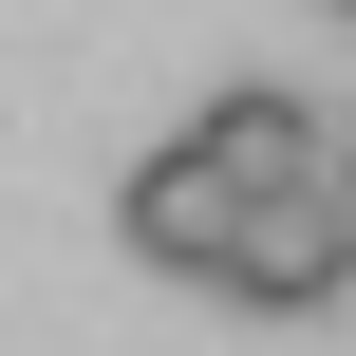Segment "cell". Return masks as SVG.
Segmentation results:
<instances>
[{
    "instance_id": "obj_1",
    "label": "cell",
    "mask_w": 356,
    "mask_h": 356,
    "mask_svg": "<svg viewBox=\"0 0 356 356\" xmlns=\"http://www.w3.org/2000/svg\"><path fill=\"white\" fill-rule=\"evenodd\" d=\"M188 150L225 169V207H319V169H338V113H319V94H282V75H225V94L188 113Z\"/></svg>"
},
{
    "instance_id": "obj_2",
    "label": "cell",
    "mask_w": 356,
    "mask_h": 356,
    "mask_svg": "<svg viewBox=\"0 0 356 356\" xmlns=\"http://www.w3.org/2000/svg\"><path fill=\"white\" fill-rule=\"evenodd\" d=\"M207 300H244V319H338V300H356L338 207H244V225H225V263H207Z\"/></svg>"
},
{
    "instance_id": "obj_3",
    "label": "cell",
    "mask_w": 356,
    "mask_h": 356,
    "mask_svg": "<svg viewBox=\"0 0 356 356\" xmlns=\"http://www.w3.org/2000/svg\"><path fill=\"white\" fill-rule=\"evenodd\" d=\"M113 225H131V244H150V263H169V282H207V263H225V225H244V207H225V169H207V150H188V131H150V150H131V188H113Z\"/></svg>"
},
{
    "instance_id": "obj_4",
    "label": "cell",
    "mask_w": 356,
    "mask_h": 356,
    "mask_svg": "<svg viewBox=\"0 0 356 356\" xmlns=\"http://www.w3.org/2000/svg\"><path fill=\"white\" fill-rule=\"evenodd\" d=\"M319 207H338V244H356V131H338V169H319Z\"/></svg>"
},
{
    "instance_id": "obj_5",
    "label": "cell",
    "mask_w": 356,
    "mask_h": 356,
    "mask_svg": "<svg viewBox=\"0 0 356 356\" xmlns=\"http://www.w3.org/2000/svg\"><path fill=\"white\" fill-rule=\"evenodd\" d=\"M338 19H356V0H338Z\"/></svg>"
}]
</instances>
